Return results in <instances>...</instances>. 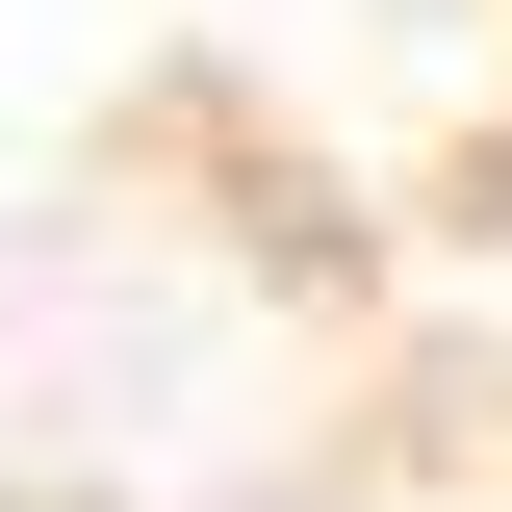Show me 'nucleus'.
I'll return each mask as SVG.
<instances>
[{"label": "nucleus", "instance_id": "obj_1", "mask_svg": "<svg viewBox=\"0 0 512 512\" xmlns=\"http://www.w3.org/2000/svg\"><path fill=\"white\" fill-rule=\"evenodd\" d=\"M0 512H512V0H0Z\"/></svg>", "mask_w": 512, "mask_h": 512}]
</instances>
